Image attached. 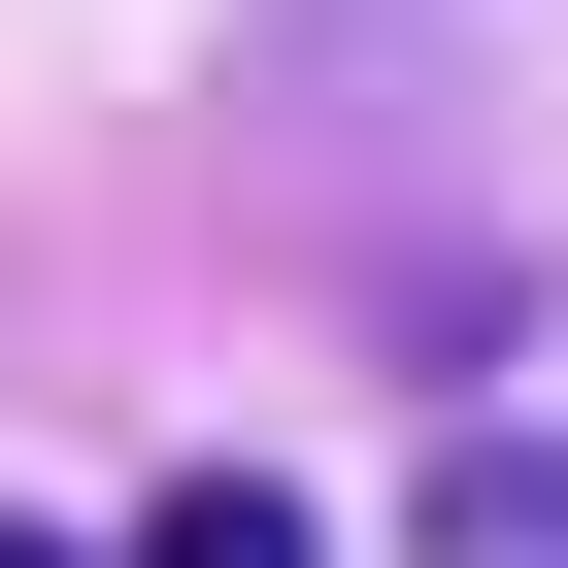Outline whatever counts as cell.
I'll return each mask as SVG.
<instances>
[{"instance_id": "obj_1", "label": "cell", "mask_w": 568, "mask_h": 568, "mask_svg": "<svg viewBox=\"0 0 568 568\" xmlns=\"http://www.w3.org/2000/svg\"><path fill=\"white\" fill-rule=\"evenodd\" d=\"M435 535H468V568H568V435H468V468H435Z\"/></svg>"}, {"instance_id": "obj_2", "label": "cell", "mask_w": 568, "mask_h": 568, "mask_svg": "<svg viewBox=\"0 0 568 568\" xmlns=\"http://www.w3.org/2000/svg\"><path fill=\"white\" fill-rule=\"evenodd\" d=\"M134 568H335V535L267 501V468H168V535H134Z\"/></svg>"}, {"instance_id": "obj_3", "label": "cell", "mask_w": 568, "mask_h": 568, "mask_svg": "<svg viewBox=\"0 0 568 568\" xmlns=\"http://www.w3.org/2000/svg\"><path fill=\"white\" fill-rule=\"evenodd\" d=\"M0 568H101V535H0Z\"/></svg>"}]
</instances>
